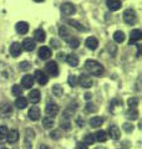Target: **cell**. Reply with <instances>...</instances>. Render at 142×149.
Masks as SVG:
<instances>
[{"mask_svg":"<svg viewBox=\"0 0 142 149\" xmlns=\"http://www.w3.org/2000/svg\"><path fill=\"white\" fill-rule=\"evenodd\" d=\"M85 68L87 70V72H90L91 74H95V76H102L103 72H105L102 65L100 62L95 61V60H87L85 62Z\"/></svg>","mask_w":142,"mask_h":149,"instance_id":"6da1fadb","label":"cell"},{"mask_svg":"<svg viewBox=\"0 0 142 149\" xmlns=\"http://www.w3.org/2000/svg\"><path fill=\"white\" fill-rule=\"evenodd\" d=\"M13 68L9 65L0 62V81H9L13 78Z\"/></svg>","mask_w":142,"mask_h":149,"instance_id":"7a4b0ae2","label":"cell"},{"mask_svg":"<svg viewBox=\"0 0 142 149\" xmlns=\"http://www.w3.org/2000/svg\"><path fill=\"white\" fill-rule=\"evenodd\" d=\"M59 106L54 103V102H50V103H47L46 104V108H45V112H46V114H47V117H50V118H54L56 117V116L59 114Z\"/></svg>","mask_w":142,"mask_h":149,"instance_id":"3957f363","label":"cell"},{"mask_svg":"<svg viewBox=\"0 0 142 149\" xmlns=\"http://www.w3.org/2000/svg\"><path fill=\"white\" fill-rule=\"evenodd\" d=\"M124 20L126 24H135V22L137 21V15H136V13L135 10H132V9H127V10L124 11Z\"/></svg>","mask_w":142,"mask_h":149,"instance_id":"277c9868","label":"cell"},{"mask_svg":"<svg viewBox=\"0 0 142 149\" xmlns=\"http://www.w3.org/2000/svg\"><path fill=\"white\" fill-rule=\"evenodd\" d=\"M34 81H36L39 85L44 86L47 83V81H49V77H47V74L41 71V70H36L35 71V74H34Z\"/></svg>","mask_w":142,"mask_h":149,"instance_id":"5b68a950","label":"cell"},{"mask_svg":"<svg viewBox=\"0 0 142 149\" xmlns=\"http://www.w3.org/2000/svg\"><path fill=\"white\" fill-rule=\"evenodd\" d=\"M75 11H76V8H75L74 4L71 3H65L61 5V13H63V15L65 16H70V15H74Z\"/></svg>","mask_w":142,"mask_h":149,"instance_id":"8992f818","label":"cell"},{"mask_svg":"<svg viewBox=\"0 0 142 149\" xmlns=\"http://www.w3.org/2000/svg\"><path fill=\"white\" fill-rule=\"evenodd\" d=\"M77 85H80V86L84 87V88H90V87H92L93 82H92V78L90 77V76H86V74H81V76L79 77V80H77Z\"/></svg>","mask_w":142,"mask_h":149,"instance_id":"52a82bcc","label":"cell"},{"mask_svg":"<svg viewBox=\"0 0 142 149\" xmlns=\"http://www.w3.org/2000/svg\"><path fill=\"white\" fill-rule=\"evenodd\" d=\"M46 71L49 74H51V76H54L56 77L59 74V66H58V63L54 62V61H49L46 63Z\"/></svg>","mask_w":142,"mask_h":149,"instance_id":"ba28073f","label":"cell"},{"mask_svg":"<svg viewBox=\"0 0 142 149\" xmlns=\"http://www.w3.org/2000/svg\"><path fill=\"white\" fill-rule=\"evenodd\" d=\"M37 55H39V57L41 60H49L51 57V50L47 47V46H42V47L39 49Z\"/></svg>","mask_w":142,"mask_h":149,"instance_id":"9c48e42d","label":"cell"},{"mask_svg":"<svg viewBox=\"0 0 142 149\" xmlns=\"http://www.w3.org/2000/svg\"><path fill=\"white\" fill-rule=\"evenodd\" d=\"M21 85H22V88H31L32 85H34V77L31 74H25L21 78Z\"/></svg>","mask_w":142,"mask_h":149,"instance_id":"30bf717a","label":"cell"},{"mask_svg":"<svg viewBox=\"0 0 142 149\" xmlns=\"http://www.w3.org/2000/svg\"><path fill=\"white\" fill-rule=\"evenodd\" d=\"M6 141L13 144V143H16L19 141V132L16 129H11L8 132V136H6Z\"/></svg>","mask_w":142,"mask_h":149,"instance_id":"8fae6325","label":"cell"},{"mask_svg":"<svg viewBox=\"0 0 142 149\" xmlns=\"http://www.w3.org/2000/svg\"><path fill=\"white\" fill-rule=\"evenodd\" d=\"M40 98H41V96H40V91H39V90H32V91L29 93V101L31 102L32 104L39 103Z\"/></svg>","mask_w":142,"mask_h":149,"instance_id":"7c38bea8","label":"cell"},{"mask_svg":"<svg viewBox=\"0 0 142 149\" xmlns=\"http://www.w3.org/2000/svg\"><path fill=\"white\" fill-rule=\"evenodd\" d=\"M21 45L19 44V42H13L11 44V46H10V55L13 56V57H18L19 55L21 54Z\"/></svg>","mask_w":142,"mask_h":149,"instance_id":"4fadbf2b","label":"cell"},{"mask_svg":"<svg viewBox=\"0 0 142 149\" xmlns=\"http://www.w3.org/2000/svg\"><path fill=\"white\" fill-rule=\"evenodd\" d=\"M29 118L31 120H37L40 118V109H39V107L37 106H32L31 108L29 109Z\"/></svg>","mask_w":142,"mask_h":149,"instance_id":"5bb4252c","label":"cell"},{"mask_svg":"<svg viewBox=\"0 0 142 149\" xmlns=\"http://www.w3.org/2000/svg\"><path fill=\"white\" fill-rule=\"evenodd\" d=\"M142 39V31L136 29L131 31V40H130V45H135V42L140 41Z\"/></svg>","mask_w":142,"mask_h":149,"instance_id":"9a60e30c","label":"cell"},{"mask_svg":"<svg viewBox=\"0 0 142 149\" xmlns=\"http://www.w3.org/2000/svg\"><path fill=\"white\" fill-rule=\"evenodd\" d=\"M85 45H86V47L90 49V50H96L97 46H98V41L96 37L93 36H90L86 39V42H85Z\"/></svg>","mask_w":142,"mask_h":149,"instance_id":"2e32d148","label":"cell"},{"mask_svg":"<svg viewBox=\"0 0 142 149\" xmlns=\"http://www.w3.org/2000/svg\"><path fill=\"white\" fill-rule=\"evenodd\" d=\"M15 29H16V32L18 34H26L27 31H29V25H27V22L25 21H20V22H18L16 26H15Z\"/></svg>","mask_w":142,"mask_h":149,"instance_id":"e0dca14e","label":"cell"},{"mask_svg":"<svg viewBox=\"0 0 142 149\" xmlns=\"http://www.w3.org/2000/svg\"><path fill=\"white\" fill-rule=\"evenodd\" d=\"M108 136H110L112 139L117 141V139H120V137H121V132L116 125H111V127L108 128Z\"/></svg>","mask_w":142,"mask_h":149,"instance_id":"ac0fdd59","label":"cell"},{"mask_svg":"<svg viewBox=\"0 0 142 149\" xmlns=\"http://www.w3.org/2000/svg\"><path fill=\"white\" fill-rule=\"evenodd\" d=\"M21 49H24L25 51H32L35 49V41L32 39H25L22 41V46Z\"/></svg>","mask_w":142,"mask_h":149,"instance_id":"d6986e66","label":"cell"},{"mask_svg":"<svg viewBox=\"0 0 142 149\" xmlns=\"http://www.w3.org/2000/svg\"><path fill=\"white\" fill-rule=\"evenodd\" d=\"M34 41H37V42H44L45 39H46V35H45V31L42 29H37L34 32Z\"/></svg>","mask_w":142,"mask_h":149,"instance_id":"ffe728a7","label":"cell"},{"mask_svg":"<svg viewBox=\"0 0 142 149\" xmlns=\"http://www.w3.org/2000/svg\"><path fill=\"white\" fill-rule=\"evenodd\" d=\"M106 5H107V8L110 9V10L116 11V10H118V9L121 8V1L120 0H107Z\"/></svg>","mask_w":142,"mask_h":149,"instance_id":"44dd1931","label":"cell"},{"mask_svg":"<svg viewBox=\"0 0 142 149\" xmlns=\"http://www.w3.org/2000/svg\"><path fill=\"white\" fill-rule=\"evenodd\" d=\"M15 107L18 109H24L27 107V98H25V97H18L16 101H15Z\"/></svg>","mask_w":142,"mask_h":149,"instance_id":"7402d4cb","label":"cell"},{"mask_svg":"<svg viewBox=\"0 0 142 149\" xmlns=\"http://www.w3.org/2000/svg\"><path fill=\"white\" fill-rule=\"evenodd\" d=\"M93 137H95V141H97L100 143H103L107 141V133L105 130H97V132L93 134Z\"/></svg>","mask_w":142,"mask_h":149,"instance_id":"603a6c76","label":"cell"},{"mask_svg":"<svg viewBox=\"0 0 142 149\" xmlns=\"http://www.w3.org/2000/svg\"><path fill=\"white\" fill-rule=\"evenodd\" d=\"M32 138H34V130L32 129H26V136H25V147L26 149H31L30 147V143L32 141Z\"/></svg>","mask_w":142,"mask_h":149,"instance_id":"cb8c5ba5","label":"cell"},{"mask_svg":"<svg viewBox=\"0 0 142 149\" xmlns=\"http://www.w3.org/2000/svg\"><path fill=\"white\" fill-rule=\"evenodd\" d=\"M65 60H66V62H67V65H70L71 67H76L79 65V58L76 55H67Z\"/></svg>","mask_w":142,"mask_h":149,"instance_id":"d4e9b609","label":"cell"},{"mask_svg":"<svg viewBox=\"0 0 142 149\" xmlns=\"http://www.w3.org/2000/svg\"><path fill=\"white\" fill-rule=\"evenodd\" d=\"M65 41L69 44L70 47H72V49H77V47H79V45H80V41L76 39V37H72L71 35L66 37Z\"/></svg>","mask_w":142,"mask_h":149,"instance_id":"484cf974","label":"cell"},{"mask_svg":"<svg viewBox=\"0 0 142 149\" xmlns=\"http://www.w3.org/2000/svg\"><path fill=\"white\" fill-rule=\"evenodd\" d=\"M122 101L121 100H118V98H115L113 101H111V111L112 112H117V111H120L122 109Z\"/></svg>","mask_w":142,"mask_h":149,"instance_id":"4316f807","label":"cell"},{"mask_svg":"<svg viewBox=\"0 0 142 149\" xmlns=\"http://www.w3.org/2000/svg\"><path fill=\"white\" fill-rule=\"evenodd\" d=\"M102 123H103V118L101 117H92L90 119V125L92 128H98L100 125H102Z\"/></svg>","mask_w":142,"mask_h":149,"instance_id":"83f0119b","label":"cell"},{"mask_svg":"<svg viewBox=\"0 0 142 149\" xmlns=\"http://www.w3.org/2000/svg\"><path fill=\"white\" fill-rule=\"evenodd\" d=\"M67 24L71 25L72 27H75V29H77L79 31H85V30H86V27H84V25L80 24V22L76 21V20H71V19H70V20H67Z\"/></svg>","mask_w":142,"mask_h":149,"instance_id":"f1b7e54d","label":"cell"},{"mask_svg":"<svg viewBox=\"0 0 142 149\" xmlns=\"http://www.w3.org/2000/svg\"><path fill=\"white\" fill-rule=\"evenodd\" d=\"M54 119L53 118H50V117H45V118H42V125H44V128L46 129H50V128H53L54 127Z\"/></svg>","mask_w":142,"mask_h":149,"instance_id":"f546056e","label":"cell"},{"mask_svg":"<svg viewBox=\"0 0 142 149\" xmlns=\"http://www.w3.org/2000/svg\"><path fill=\"white\" fill-rule=\"evenodd\" d=\"M113 40H115L117 44L124 42L125 41V34L122 31H116L115 34H113Z\"/></svg>","mask_w":142,"mask_h":149,"instance_id":"4dcf8cb0","label":"cell"},{"mask_svg":"<svg viewBox=\"0 0 142 149\" xmlns=\"http://www.w3.org/2000/svg\"><path fill=\"white\" fill-rule=\"evenodd\" d=\"M61 124V128L63 129H65V130H70V128H71V122H70V119H67V118H61V122H60Z\"/></svg>","mask_w":142,"mask_h":149,"instance_id":"1f68e13d","label":"cell"},{"mask_svg":"<svg viewBox=\"0 0 142 149\" xmlns=\"http://www.w3.org/2000/svg\"><path fill=\"white\" fill-rule=\"evenodd\" d=\"M11 93L14 96H16V97H20L22 95V88L19 85H14L13 88H11Z\"/></svg>","mask_w":142,"mask_h":149,"instance_id":"d6a6232c","label":"cell"},{"mask_svg":"<svg viewBox=\"0 0 142 149\" xmlns=\"http://www.w3.org/2000/svg\"><path fill=\"white\" fill-rule=\"evenodd\" d=\"M137 117H138V112L136 111V108H130V111L127 112V118L129 119H137Z\"/></svg>","mask_w":142,"mask_h":149,"instance_id":"836d02e7","label":"cell"},{"mask_svg":"<svg viewBox=\"0 0 142 149\" xmlns=\"http://www.w3.org/2000/svg\"><path fill=\"white\" fill-rule=\"evenodd\" d=\"M53 93H54L56 97H61V96H63V93H64L63 87H61L60 85H55L53 87Z\"/></svg>","mask_w":142,"mask_h":149,"instance_id":"e575fe53","label":"cell"},{"mask_svg":"<svg viewBox=\"0 0 142 149\" xmlns=\"http://www.w3.org/2000/svg\"><path fill=\"white\" fill-rule=\"evenodd\" d=\"M8 128L5 125H0V141H4L6 139V136H8Z\"/></svg>","mask_w":142,"mask_h":149,"instance_id":"d590c367","label":"cell"},{"mask_svg":"<svg viewBox=\"0 0 142 149\" xmlns=\"http://www.w3.org/2000/svg\"><path fill=\"white\" fill-rule=\"evenodd\" d=\"M67 82H69V85L71 87H75V86L77 85V78H76V76H75V74H70L69 78H67Z\"/></svg>","mask_w":142,"mask_h":149,"instance_id":"8d00e7d4","label":"cell"},{"mask_svg":"<svg viewBox=\"0 0 142 149\" xmlns=\"http://www.w3.org/2000/svg\"><path fill=\"white\" fill-rule=\"evenodd\" d=\"M93 142H95V137L92 136V134H87V136L84 138V143L86 144V146H90V144H93Z\"/></svg>","mask_w":142,"mask_h":149,"instance_id":"74e56055","label":"cell"},{"mask_svg":"<svg viewBox=\"0 0 142 149\" xmlns=\"http://www.w3.org/2000/svg\"><path fill=\"white\" fill-rule=\"evenodd\" d=\"M127 104H129L130 108H136L137 104H138V100L135 98V97L134 98H130L129 101H127Z\"/></svg>","mask_w":142,"mask_h":149,"instance_id":"f35d334b","label":"cell"},{"mask_svg":"<svg viewBox=\"0 0 142 149\" xmlns=\"http://www.w3.org/2000/svg\"><path fill=\"white\" fill-rule=\"evenodd\" d=\"M59 32H60V35H61V37L65 40L67 36H70V34H69V31L66 30V27H64V26H61L60 27V30H59Z\"/></svg>","mask_w":142,"mask_h":149,"instance_id":"ab89813d","label":"cell"},{"mask_svg":"<svg viewBox=\"0 0 142 149\" xmlns=\"http://www.w3.org/2000/svg\"><path fill=\"white\" fill-rule=\"evenodd\" d=\"M50 137H51V139H55V141H58V139H60V137H61V133H60V130H53V132L50 133Z\"/></svg>","mask_w":142,"mask_h":149,"instance_id":"60d3db41","label":"cell"},{"mask_svg":"<svg viewBox=\"0 0 142 149\" xmlns=\"http://www.w3.org/2000/svg\"><path fill=\"white\" fill-rule=\"evenodd\" d=\"M0 111L3 112V114H4V113H10L11 108H10V106H9L8 103H5L4 106H1V107H0Z\"/></svg>","mask_w":142,"mask_h":149,"instance_id":"b9f144b4","label":"cell"},{"mask_svg":"<svg viewBox=\"0 0 142 149\" xmlns=\"http://www.w3.org/2000/svg\"><path fill=\"white\" fill-rule=\"evenodd\" d=\"M20 68L24 70V71H27L30 68V63L27 61H24V62H20Z\"/></svg>","mask_w":142,"mask_h":149,"instance_id":"7bdbcfd3","label":"cell"},{"mask_svg":"<svg viewBox=\"0 0 142 149\" xmlns=\"http://www.w3.org/2000/svg\"><path fill=\"white\" fill-rule=\"evenodd\" d=\"M107 49H108V51H110V54H111L112 56H115V54H116V46H115V45H112V44H108Z\"/></svg>","mask_w":142,"mask_h":149,"instance_id":"ee69618b","label":"cell"},{"mask_svg":"<svg viewBox=\"0 0 142 149\" xmlns=\"http://www.w3.org/2000/svg\"><path fill=\"white\" fill-rule=\"evenodd\" d=\"M96 111H97V108L92 103L86 104V112H96Z\"/></svg>","mask_w":142,"mask_h":149,"instance_id":"f6af8a7d","label":"cell"},{"mask_svg":"<svg viewBox=\"0 0 142 149\" xmlns=\"http://www.w3.org/2000/svg\"><path fill=\"white\" fill-rule=\"evenodd\" d=\"M76 149H87V146L85 143H77Z\"/></svg>","mask_w":142,"mask_h":149,"instance_id":"bcb514c9","label":"cell"},{"mask_svg":"<svg viewBox=\"0 0 142 149\" xmlns=\"http://www.w3.org/2000/svg\"><path fill=\"white\" fill-rule=\"evenodd\" d=\"M124 128H125V130H127V132H131V130L134 129V127H132V124H129V123H126V124L124 125Z\"/></svg>","mask_w":142,"mask_h":149,"instance_id":"7dc6e473","label":"cell"},{"mask_svg":"<svg viewBox=\"0 0 142 149\" xmlns=\"http://www.w3.org/2000/svg\"><path fill=\"white\" fill-rule=\"evenodd\" d=\"M50 44H51V45H53V46H54V47H55V49H58V47H59V46H60V45H59V42H58V41H56L55 39H51V41H50Z\"/></svg>","mask_w":142,"mask_h":149,"instance_id":"c3c4849f","label":"cell"},{"mask_svg":"<svg viewBox=\"0 0 142 149\" xmlns=\"http://www.w3.org/2000/svg\"><path fill=\"white\" fill-rule=\"evenodd\" d=\"M39 149H51L50 147H47L46 146V144H41V146H40V148Z\"/></svg>","mask_w":142,"mask_h":149,"instance_id":"681fc988","label":"cell"},{"mask_svg":"<svg viewBox=\"0 0 142 149\" xmlns=\"http://www.w3.org/2000/svg\"><path fill=\"white\" fill-rule=\"evenodd\" d=\"M77 123H79V125H80V127H82V125H84V119L81 120V119L79 118V119H77Z\"/></svg>","mask_w":142,"mask_h":149,"instance_id":"f907efd6","label":"cell"},{"mask_svg":"<svg viewBox=\"0 0 142 149\" xmlns=\"http://www.w3.org/2000/svg\"><path fill=\"white\" fill-rule=\"evenodd\" d=\"M85 98H86V100L91 98V93H86V95H85Z\"/></svg>","mask_w":142,"mask_h":149,"instance_id":"816d5d0a","label":"cell"},{"mask_svg":"<svg viewBox=\"0 0 142 149\" xmlns=\"http://www.w3.org/2000/svg\"><path fill=\"white\" fill-rule=\"evenodd\" d=\"M58 57L60 58V60H64V54H59V56Z\"/></svg>","mask_w":142,"mask_h":149,"instance_id":"f5cc1de1","label":"cell"},{"mask_svg":"<svg viewBox=\"0 0 142 149\" xmlns=\"http://www.w3.org/2000/svg\"><path fill=\"white\" fill-rule=\"evenodd\" d=\"M34 1H36V3H41V1H44V0H34Z\"/></svg>","mask_w":142,"mask_h":149,"instance_id":"db71d44e","label":"cell"},{"mask_svg":"<svg viewBox=\"0 0 142 149\" xmlns=\"http://www.w3.org/2000/svg\"><path fill=\"white\" fill-rule=\"evenodd\" d=\"M0 149H6V148H0Z\"/></svg>","mask_w":142,"mask_h":149,"instance_id":"11a10c76","label":"cell"}]
</instances>
